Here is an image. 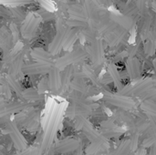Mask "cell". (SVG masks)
Listing matches in <instances>:
<instances>
[{"label":"cell","instance_id":"277c9868","mask_svg":"<svg viewBox=\"0 0 156 155\" xmlns=\"http://www.w3.org/2000/svg\"><path fill=\"white\" fill-rule=\"evenodd\" d=\"M117 27H118V25L112 20L110 14H104L101 16L96 29L98 30L99 34H104L106 36L113 32Z\"/></svg>","mask_w":156,"mask_h":155},{"label":"cell","instance_id":"7a4b0ae2","mask_svg":"<svg viewBox=\"0 0 156 155\" xmlns=\"http://www.w3.org/2000/svg\"><path fill=\"white\" fill-rule=\"evenodd\" d=\"M83 7L86 13V16L89 20V25L91 27L97 28L98 24L101 18V16L105 14H101V9L97 4H95L92 0H85L83 4Z\"/></svg>","mask_w":156,"mask_h":155},{"label":"cell","instance_id":"6da1fadb","mask_svg":"<svg viewBox=\"0 0 156 155\" xmlns=\"http://www.w3.org/2000/svg\"><path fill=\"white\" fill-rule=\"evenodd\" d=\"M41 18L36 14V12H29L21 25V34L26 39H31L41 23Z\"/></svg>","mask_w":156,"mask_h":155},{"label":"cell","instance_id":"5bb4252c","mask_svg":"<svg viewBox=\"0 0 156 155\" xmlns=\"http://www.w3.org/2000/svg\"><path fill=\"white\" fill-rule=\"evenodd\" d=\"M144 48H145V52L146 54L152 56L154 54V52L156 51V44L155 41H153V40H148L144 46Z\"/></svg>","mask_w":156,"mask_h":155},{"label":"cell","instance_id":"9a60e30c","mask_svg":"<svg viewBox=\"0 0 156 155\" xmlns=\"http://www.w3.org/2000/svg\"><path fill=\"white\" fill-rule=\"evenodd\" d=\"M135 4L140 11L141 15H145V12L147 10V4H148V0H136Z\"/></svg>","mask_w":156,"mask_h":155},{"label":"cell","instance_id":"ba28073f","mask_svg":"<svg viewBox=\"0 0 156 155\" xmlns=\"http://www.w3.org/2000/svg\"><path fill=\"white\" fill-rule=\"evenodd\" d=\"M31 55L34 58H36L37 60H38L40 63H44V64H48L50 62V54L47 51H45L43 48H34L31 52Z\"/></svg>","mask_w":156,"mask_h":155},{"label":"cell","instance_id":"3957f363","mask_svg":"<svg viewBox=\"0 0 156 155\" xmlns=\"http://www.w3.org/2000/svg\"><path fill=\"white\" fill-rule=\"evenodd\" d=\"M66 31H67V26L65 27L61 24H58L57 26V33L55 37H53L50 45H49V51L52 54H56L59 52L61 48L64 47V42H65V36H66Z\"/></svg>","mask_w":156,"mask_h":155},{"label":"cell","instance_id":"ac0fdd59","mask_svg":"<svg viewBox=\"0 0 156 155\" xmlns=\"http://www.w3.org/2000/svg\"><path fill=\"white\" fill-rule=\"evenodd\" d=\"M95 4H97L99 6H103L104 5H108L112 2H113V0H92Z\"/></svg>","mask_w":156,"mask_h":155},{"label":"cell","instance_id":"8fae6325","mask_svg":"<svg viewBox=\"0 0 156 155\" xmlns=\"http://www.w3.org/2000/svg\"><path fill=\"white\" fill-rule=\"evenodd\" d=\"M33 0H1V3L7 7L15 8V7H20L22 5H27L31 3Z\"/></svg>","mask_w":156,"mask_h":155},{"label":"cell","instance_id":"8992f818","mask_svg":"<svg viewBox=\"0 0 156 155\" xmlns=\"http://www.w3.org/2000/svg\"><path fill=\"white\" fill-rule=\"evenodd\" d=\"M68 14H69V18H72V19H77V20H80V21H84V22H88V17L86 16L83 5H81L79 3H74V4H69L68 5Z\"/></svg>","mask_w":156,"mask_h":155},{"label":"cell","instance_id":"4fadbf2b","mask_svg":"<svg viewBox=\"0 0 156 155\" xmlns=\"http://www.w3.org/2000/svg\"><path fill=\"white\" fill-rule=\"evenodd\" d=\"M36 14L41 18V20H44V21H50L55 18L54 14L50 11H48L44 7H41L40 9L36 11Z\"/></svg>","mask_w":156,"mask_h":155},{"label":"cell","instance_id":"e0dca14e","mask_svg":"<svg viewBox=\"0 0 156 155\" xmlns=\"http://www.w3.org/2000/svg\"><path fill=\"white\" fill-rule=\"evenodd\" d=\"M24 95H25V97L27 99H29V100H39L40 99V97L37 95V93L34 90H32V89H28L25 92Z\"/></svg>","mask_w":156,"mask_h":155},{"label":"cell","instance_id":"30bf717a","mask_svg":"<svg viewBox=\"0 0 156 155\" xmlns=\"http://www.w3.org/2000/svg\"><path fill=\"white\" fill-rule=\"evenodd\" d=\"M123 14L125 16H128L130 17H133V18H136L137 16H140V11L136 5V4H133L131 1L127 2V4L125 5V7H124V10H123Z\"/></svg>","mask_w":156,"mask_h":155},{"label":"cell","instance_id":"52a82bcc","mask_svg":"<svg viewBox=\"0 0 156 155\" xmlns=\"http://www.w3.org/2000/svg\"><path fill=\"white\" fill-rule=\"evenodd\" d=\"M79 33L80 30L75 29V28H69L67 26V31H66V36H65V42H64V49H70L73 45L75 44L76 40L79 37Z\"/></svg>","mask_w":156,"mask_h":155},{"label":"cell","instance_id":"5b68a950","mask_svg":"<svg viewBox=\"0 0 156 155\" xmlns=\"http://www.w3.org/2000/svg\"><path fill=\"white\" fill-rule=\"evenodd\" d=\"M111 17L112 18V20L120 26L123 27L124 29L128 30H132L134 26H135V23H136V19L130 17L128 16H125L124 14H121V13H114V12H111L110 13Z\"/></svg>","mask_w":156,"mask_h":155},{"label":"cell","instance_id":"9c48e42d","mask_svg":"<svg viewBox=\"0 0 156 155\" xmlns=\"http://www.w3.org/2000/svg\"><path fill=\"white\" fill-rule=\"evenodd\" d=\"M65 25H66V26H68L69 28H75L78 30H83V29L87 28L88 26H90L88 22H84V21L77 20V19H72V18H68L65 21Z\"/></svg>","mask_w":156,"mask_h":155},{"label":"cell","instance_id":"7c38bea8","mask_svg":"<svg viewBox=\"0 0 156 155\" xmlns=\"http://www.w3.org/2000/svg\"><path fill=\"white\" fill-rule=\"evenodd\" d=\"M10 10H11V13H12L13 16L15 17V19H16V23L18 22V23H21V25H22V23H23V22H24V20L26 19V17H27V14L26 15V14L24 13V11H23L20 7L11 8Z\"/></svg>","mask_w":156,"mask_h":155},{"label":"cell","instance_id":"2e32d148","mask_svg":"<svg viewBox=\"0 0 156 155\" xmlns=\"http://www.w3.org/2000/svg\"><path fill=\"white\" fill-rule=\"evenodd\" d=\"M10 30L12 32V35H13V39H14V42L15 43H17V39H18V37H19V31L17 29V26H16V23H11L10 24Z\"/></svg>","mask_w":156,"mask_h":155}]
</instances>
